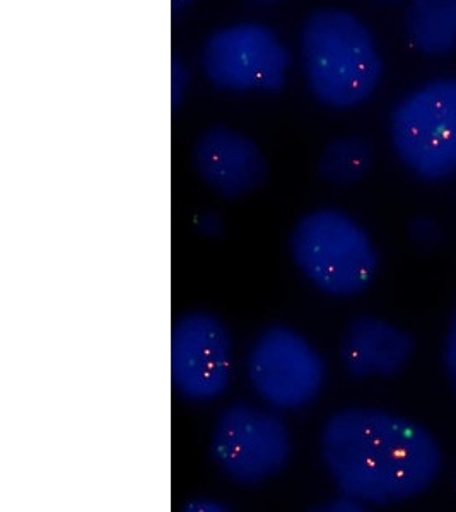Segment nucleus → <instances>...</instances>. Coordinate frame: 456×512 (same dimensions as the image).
I'll return each mask as SVG.
<instances>
[{"instance_id":"13","label":"nucleus","mask_w":456,"mask_h":512,"mask_svg":"<svg viewBox=\"0 0 456 512\" xmlns=\"http://www.w3.org/2000/svg\"><path fill=\"white\" fill-rule=\"evenodd\" d=\"M443 364H445L446 378L451 390L456 396V309L451 318L450 328L446 333L445 349H443Z\"/></svg>"},{"instance_id":"16","label":"nucleus","mask_w":456,"mask_h":512,"mask_svg":"<svg viewBox=\"0 0 456 512\" xmlns=\"http://www.w3.org/2000/svg\"><path fill=\"white\" fill-rule=\"evenodd\" d=\"M368 506H364L363 502L357 501L351 495L342 494L339 492V495L332 499V501L328 502L327 509L328 511H363Z\"/></svg>"},{"instance_id":"15","label":"nucleus","mask_w":456,"mask_h":512,"mask_svg":"<svg viewBox=\"0 0 456 512\" xmlns=\"http://www.w3.org/2000/svg\"><path fill=\"white\" fill-rule=\"evenodd\" d=\"M412 236L419 245H434L439 238V229L431 219L422 217L412 224Z\"/></svg>"},{"instance_id":"12","label":"nucleus","mask_w":456,"mask_h":512,"mask_svg":"<svg viewBox=\"0 0 456 512\" xmlns=\"http://www.w3.org/2000/svg\"><path fill=\"white\" fill-rule=\"evenodd\" d=\"M375 163V147L361 135L330 140L316 161V173L332 187H352L368 176Z\"/></svg>"},{"instance_id":"11","label":"nucleus","mask_w":456,"mask_h":512,"mask_svg":"<svg viewBox=\"0 0 456 512\" xmlns=\"http://www.w3.org/2000/svg\"><path fill=\"white\" fill-rule=\"evenodd\" d=\"M410 45L429 59L456 52V0H410L405 12Z\"/></svg>"},{"instance_id":"1","label":"nucleus","mask_w":456,"mask_h":512,"mask_svg":"<svg viewBox=\"0 0 456 512\" xmlns=\"http://www.w3.org/2000/svg\"><path fill=\"white\" fill-rule=\"evenodd\" d=\"M320 456L342 494L393 506L424 494L443 468L433 432L383 408H340L320 432Z\"/></svg>"},{"instance_id":"17","label":"nucleus","mask_w":456,"mask_h":512,"mask_svg":"<svg viewBox=\"0 0 456 512\" xmlns=\"http://www.w3.org/2000/svg\"><path fill=\"white\" fill-rule=\"evenodd\" d=\"M197 224H199L200 233L207 234V236L221 233V221H219V217L212 216V214H204L199 217Z\"/></svg>"},{"instance_id":"14","label":"nucleus","mask_w":456,"mask_h":512,"mask_svg":"<svg viewBox=\"0 0 456 512\" xmlns=\"http://www.w3.org/2000/svg\"><path fill=\"white\" fill-rule=\"evenodd\" d=\"M190 82H192V76H190L187 65L180 62V60H173V67H171V98H173L175 108L187 96Z\"/></svg>"},{"instance_id":"4","label":"nucleus","mask_w":456,"mask_h":512,"mask_svg":"<svg viewBox=\"0 0 456 512\" xmlns=\"http://www.w3.org/2000/svg\"><path fill=\"white\" fill-rule=\"evenodd\" d=\"M400 163L427 183L456 175V77H438L405 94L390 115Z\"/></svg>"},{"instance_id":"5","label":"nucleus","mask_w":456,"mask_h":512,"mask_svg":"<svg viewBox=\"0 0 456 512\" xmlns=\"http://www.w3.org/2000/svg\"><path fill=\"white\" fill-rule=\"evenodd\" d=\"M209 453L229 482L257 487L289 465L293 441L281 412L267 405L234 402L214 420Z\"/></svg>"},{"instance_id":"10","label":"nucleus","mask_w":456,"mask_h":512,"mask_svg":"<svg viewBox=\"0 0 456 512\" xmlns=\"http://www.w3.org/2000/svg\"><path fill=\"white\" fill-rule=\"evenodd\" d=\"M416 354V338L378 316L352 318L340 337L339 357L352 379H390L404 373Z\"/></svg>"},{"instance_id":"20","label":"nucleus","mask_w":456,"mask_h":512,"mask_svg":"<svg viewBox=\"0 0 456 512\" xmlns=\"http://www.w3.org/2000/svg\"><path fill=\"white\" fill-rule=\"evenodd\" d=\"M246 2L258 7H272L281 4L282 0H246Z\"/></svg>"},{"instance_id":"18","label":"nucleus","mask_w":456,"mask_h":512,"mask_svg":"<svg viewBox=\"0 0 456 512\" xmlns=\"http://www.w3.org/2000/svg\"><path fill=\"white\" fill-rule=\"evenodd\" d=\"M188 506H190L188 507L190 511H221V509H223L221 502L212 501L209 497L195 499V501L190 502Z\"/></svg>"},{"instance_id":"3","label":"nucleus","mask_w":456,"mask_h":512,"mask_svg":"<svg viewBox=\"0 0 456 512\" xmlns=\"http://www.w3.org/2000/svg\"><path fill=\"white\" fill-rule=\"evenodd\" d=\"M289 253L299 274L334 299L368 291L380 267L368 231L335 207H318L299 217L289 234Z\"/></svg>"},{"instance_id":"21","label":"nucleus","mask_w":456,"mask_h":512,"mask_svg":"<svg viewBox=\"0 0 456 512\" xmlns=\"http://www.w3.org/2000/svg\"><path fill=\"white\" fill-rule=\"evenodd\" d=\"M371 2H376V4H393V2H398V0H371Z\"/></svg>"},{"instance_id":"9","label":"nucleus","mask_w":456,"mask_h":512,"mask_svg":"<svg viewBox=\"0 0 456 512\" xmlns=\"http://www.w3.org/2000/svg\"><path fill=\"white\" fill-rule=\"evenodd\" d=\"M192 166L205 187L238 200L264 187L269 164L257 142L228 125H212L193 142Z\"/></svg>"},{"instance_id":"6","label":"nucleus","mask_w":456,"mask_h":512,"mask_svg":"<svg viewBox=\"0 0 456 512\" xmlns=\"http://www.w3.org/2000/svg\"><path fill=\"white\" fill-rule=\"evenodd\" d=\"M253 393L277 412H299L322 395L327 364L315 345L293 326L274 323L253 338L245 359Z\"/></svg>"},{"instance_id":"7","label":"nucleus","mask_w":456,"mask_h":512,"mask_svg":"<svg viewBox=\"0 0 456 512\" xmlns=\"http://www.w3.org/2000/svg\"><path fill=\"white\" fill-rule=\"evenodd\" d=\"M200 69L211 86L228 93H279L286 88L291 52L270 26L241 21L205 38Z\"/></svg>"},{"instance_id":"19","label":"nucleus","mask_w":456,"mask_h":512,"mask_svg":"<svg viewBox=\"0 0 456 512\" xmlns=\"http://www.w3.org/2000/svg\"><path fill=\"white\" fill-rule=\"evenodd\" d=\"M193 2H195V0H171L173 11L175 12L185 11V9L192 6Z\"/></svg>"},{"instance_id":"8","label":"nucleus","mask_w":456,"mask_h":512,"mask_svg":"<svg viewBox=\"0 0 456 512\" xmlns=\"http://www.w3.org/2000/svg\"><path fill=\"white\" fill-rule=\"evenodd\" d=\"M171 386L190 403L217 402L234 378L233 337L219 316L193 309L176 318L170 338Z\"/></svg>"},{"instance_id":"2","label":"nucleus","mask_w":456,"mask_h":512,"mask_svg":"<svg viewBox=\"0 0 456 512\" xmlns=\"http://www.w3.org/2000/svg\"><path fill=\"white\" fill-rule=\"evenodd\" d=\"M299 57L313 98L330 110H354L380 88L385 64L373 31L340 7L311 11L299 28Z\"/></svg>"}]
</instances>
